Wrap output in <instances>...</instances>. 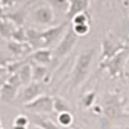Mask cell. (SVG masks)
Here are the masks:
<instances>
[{"instance_id":"1","label":"cell","mask_w":129,"mask_h":129,"mask_svg":"<svg viewBox=\"0 0 129 129\" xmlns=\"http://www.w3.org/2000/svg\"><path fill=\"white\" fill-rule=\"evenodd\" d=\"M94 54H95V48L90 47L88 49L83 50L76 57V61H75V64L72 67L71 75H70V80H69L70 92L79 88L80 85H83L84 81L87 80L89 71H90V66H92Z\"/></svg>"},{"instance_id":"2","label":"cell","mask_w":129,"mask_h":129,"mask_svg":"<svg viewBox=\"0 0 129 129\" xmlns=\"http://www.w3.org/2000/svg\"><path fill=\"white\" fill-rule=\"evenodd\" d=\"M124 105L125 101L119 95V93H105L103 95V107H102V114L103 117L107 119L110 123L120 119L125 116L124 112Z\"/></svg>"},{"instance_id":"3","label":"cell","mask_w":129,"mask_h":129,"mask_svg":"<svg viewBox=\"0 0 129 129\" xmlns=\"http://www.w3.org/2000/svg\"><path fill=\"white\" fill-rule=\"evenodd\" d=\"M128 58H129V44H125L124 49L117 52L111 58L105 59V61H100V69L106 70L107 74H109V76L112 78V79L121 78L123 71H124V66L126 64Z\"/></svg>"},{"instance_id":"4","label":"cell","mask_w":129,"mask_h":129,"mask_svg":"<svg viewBox=\"0 0 129 129\" xmlns=\"http://www.w3.org/2000/svg\"><path fill=\"white\" fill-rule=\"evenodd\" d=\"M76 41H78V36L74 32L72 27H67V30L64 31V34L59 39V43L54 48L53 56H54L57 59H62L64 57H67L72 52L74 47L76 45Z\"/></svg>"},{"instance_id":"5","label":"cell","mask_w":129,"mask_h":129,"mask_svg":"<svg viewBox=\"0 0 129 129\" xmlns=\"http://www.w3.org/2000/svg\"><path fill=\"white\" fill-rule=\"evenodd\" d=\"M43 92H44V85H43V83L31 81L30 84L23 85V88L21 90H18L17 97L13 102L19 105V106H23L31 101H34L36 97L43 94Z\"/></svg>"},{"instance_id":"6","label":"cell","mask_w":129,"mask_h":129,"mask_svg":"<svg viewBox=\"0 0 129 129\" xmlns=\"http://www.w3.org/2000/svg\"><path fill=\"white\" fill-rule=\"evenodd\" d=\"M22 107L30 114H38V115L50 114L53 112V97L48 94H40L34 101L23 105Z\"/></svg>"},{"instance_id":"7","label":"cell","mask_w":129,"mask_h":129,"mask_svg":"<svg viewBox=\"0 0 129 129\" xmlns=\"http://www.w3.org/2000/svg\"><path fill=\"white\" fill-rule=\"evenodd\" d=\"M69 26V21L66 22H62L57 26H52L48 27L44 31H40L41 35V43H43V48H49L53 43H56L58 39L62 38V35L64 34V31L67 30Z\"/></svg>"},{"instance_id":"8","label":"cell","mask_w":129,"mask_h":129,"mask_svg":"<svg viewBox=\"0 0 129 129\" xmlns=\"http://www.w3.org/2000/svg\"><path fill=\"white\" fill-rule=\"evenodd\" d=\"M125 47V43L121 41H117L115 40V38L111 36V34L106 35L102 40V44H101V57L100 61H105V59H109L112 56H115L117 52H120L121 49H124Z\"/></svg>"},{"instance_id":"9","label":"cell","mask_w":129,"mask_h":129,"mask_svg":"<svg viewBox=\"0 0 129 129\" xmlns=\"http://www.w3.org/2000/svg\"><path fill=\"white\" fill-rule=\"evenodd\" d=\"M54 9L50 5H40L32 12V19L34 22L41 26H50L54 22Z\"/></svg>"},{"instance_id":"10","label":"cell","mask_w":129,"mask_h":129,"mask_svg":"<svg viewBox=\"0 0 129 129\" xmlns=\"http://www.w3.org/2000/svg\"><path fill=\"white\" fill-rule=\"evenodd\" d=\"M31 62L38 63V64H43V66H47V64L53 62V52L49 48H41V49H36L31 52Z\"/></svg>"},{"instance_id":"11","label":"cell","mask_w":129,"mask_h":129,"mask_svg":"<svg viewBox=\"0 0 129 129\" xmlns=\"http://www.w3.org/2000/svg\"><path fill=\"white\" fill-rule=\"evenodd\" d=\"M89 8V0H69V5L66 10V18L67 21H71L74 16L78 13L85 12Z\"/></svg>"},{"instance_id":"12","label":"cell","mask_w":129,"mask_h":129,"mask_svg":"<svg viewBox=\"0 0 129 129\" xmlns=\"http://www.w3.org/2000/svg\"><path fill=\"white\" fill-rule=\"evenodd\" d=\"M18 93V88L13 87L8 83H3L0 84V101L4 102V103H12Z\"/></svg>"},{"instance_id":"13","label":"cell","mask_w":129,"mask_h":129,"mask_svg":"<svg viewBox=\"0 0 129 129\" xmlns=\"http://www.w3.org/2000/svg\"><path fill=\"white\" fill-rule=\"evenodd\" d=\"M28 119H30V123H32L35 126H39L41 129H62L58 124L53 123V120L48 119V117H43V115L31 114Z\"/></svg>"},{"instance_id":"14","label":"cell","mask_w":129,"mask_h":129,"mask_svg":"<svg viewBox=\"0 0 129 129\" xmlns=\"http://www.w3.org/2000/svg\"><path fill=\"white\" fill-rule=\"evenodd\" d=\"M8 50L16 57L27 56L28 53L32 52L31 47L27 44V43H18V41H14V40H10L8 43Z\"/></svg>"},{"instance_id":"15","label":"cell","mask_w":129,"mask_h":129,"mask_svg":"<svg viewBox=\"0 0 129 129\" xmlns=\"http://www.w3.org/2000/svg\"><path fill=\"white\" fill-rule=\"evenodd\" d=\"M31 64V71H32V81L36 83H41L43 80L47 81V76H48V67L43 66V64H38L30 61Z\"/></svg>"},{"instance_id":"16","label":"cell","mask_w":129,"mask_h":129,"mask_svg":"<svg viewBox=\"0 0 129 129\" xmlns=\"http://www.w3.org/2000/svg\"><path fill=\"white\" fill-rule=\"evenodd\" d=\"M26 16H27L26 9H19V10H17V12H13V13H9V14L3 16V18L10 21V22H12L16 27H22L23 23H25Z\"/></svg>"},{"instance_id":"17","label":"cell","mask_w":129,"mask_h":129,"mask_svg":"<svg viewBox=\"0 0 129 129\" xmlns=\"http://www.w3.org/2000/svg\"><path fill=\"white\" fill-rule=\"evenodd\" d=\"M17 74H18L19 80H21V83H22V85L30 84V83L32 81V71H31V64H30V62L26 63V64H23V66L17 71Z\"/></svg>"},{"instance_id":"18","label":"cell","mask_w":129,"mask_h":129,"mask_svg":"<svg viewBox=\"0 0 129 129\" xmlns=\"http://www.w3.org/2000/svg\"><path fill=\"white\" fill-rule=\"evenodd\" d=\"M16 26L8 19H0V35L4 39H10L12 36V32L14 31Z\"/></svg>"},{"instance_id":"19","label":"cell","mask_w":129,"mask_h":129,"mask_svg":"<svg viewBox=\"0 0 129 129\" xmlns=\"http://www.w3.org/2000/svg\"><path fill=\"white\" fill-rule=\"evenodd\" d=\"M53 111L57 114L70 111V105L67 103V101L64 98H62L59 95H56V97H53Z\"/></svg>"},{"instance_id":"20","label":"cell","mask_w":129,"mask_h":129,"mask_svg":"<svg viewBox=\"0 0 129 129\" xmlns=\"http://www.w3.org/2000/svg\"><path fill=\"white\" fill-rule=\"evenodd\" d=\"M57 123L62 128H70L74 124V115L70 111L59 112L58 116H57Z\"/></svg>"},{"instance_id":"21","label":"cell","mask_w":129,"mask_h":129,"mask_svg":"<svg viewBox=\"0 0 129 129\" xmlns=\"http://www.w3.org/2000/svg\"><path fill=\"white\" fill-rule=\"evenodd\" d=\"M95 98H97V92H94V90L87 92L81 97V106L84 109H90L95 102Z\"/></svg>"},{"instance_id":"22","label":"cell","mask_w":129,"mask_h":129,"mask_svg":"<svg viewBox=\"0 0 129 129\" xmlns=\"http://www.w3.org/2000/svg\"><path fill=\"white\" fill-rule=\"evenodd\" d=\"M74 32L76 34L78 38H81V36H87L90 31V25L89 23H80V25H72L71 26Z\"/></svg>"},{"instance_id":"23","label":"cell","mask_w":129,"mask_h":129,"mask_svg":"<svg viewBox=\"0 0 129 129\" xmlns=\"http://www.w3.org/2000/svg\"><path fill=\"white\" fill-rule=\"evenodd\" d=\"M10 39L14 40V41H18V43H26V40H27V38H26V28H23V27H16L14 31L12 32Z\"/></svg>"},{"instance_id":"24","label":"cell","mask_w":129,"mask_h":129,"mask_svg":"<svg viewBox=\"0 0 129 129\" xmlns=\"http://www.w3.org/2000/svg\"><path fill=\"white\" fill-rule=\"evenodd\" d=\"M72 25H80V23H90V16L89 13L85 10V12L78 13L76 16H74L71 19Z\"/></svg>"},{"instance_id":"25","label":"cell","mask_w":129,"mask_h":129,"mask_svg":"<svg viewBox=\"0 0 129 129\" xmlns=\"http://www.w3.org/2000/svg\"><path fill=\"white\" fill-rule=\"evenodd\" d=\"M5 83H8V84H10V85H13V87H16V88H18V89L22 87V83H21L19 76H18V74H17V72H14V74H9V76L5 79Z\"/></svg>"},{"instance_id":"26","label":"cell","mask_w":129,"mask_h":129,"mask_svg":"<svg viewBox=\"0 0 129 129\" xmlns=\"http://www.w3.org/2000/svg\"><path fill=\"white\" fill-rule=\"evenodd\" d=\"M28 124H30V119L26 115H17L13 121V125H19V126H28Z\"/></svg>"},{"instance_id":"27","label":"cell","mask_w":129,"mask_h":129,"mask_svg":"<svg viewBox=\"0 0 129 129\" xmlns=\"http://www.w3.org/2000/svg\"><path fill=\"white\" fill-rule=\"evenodd\" d=\"M123 41L125 44H129V18L126 19V22L124 23L123 27Z\"/></svg>"},{"instance_id":"28","label":"cell","mask_w":129,"mask_h":129,"mask_svg":"<svg viewBox=\"0 0 129 129\" xmlns=\"http://www.w3.org/2000/svg\"><path fill=\"white\" fill-rule=\"evenodd\" d=\"M64 3L69 4V0H53V4H54L56 7H58V8H62V5Z\"/></svg>"},{"instance_id":"29","label":"cell","mask_w":129,"mask_h":129,"mask_svg":"<svg viewBox=\"0 0 129 129\" xmlns=\"http://www.w3.org/2000/svg\"><path fill=\"white\" fill-rule=\"evenodd\" d=\"M7 72V69H5V66H0V78L3 76V75Z\"/></svg>"},{"instance_id":"30","label":"cell","mask_w":129,"mask_h":129,"mask_svg":"<svg viewBox=\"0 0 129 129\" xmlns=\"http://www.w3.org/2000/svg\"><path fill=\"white\" fill-rule=\"evenodd\" d=\"M13 129H27V126H19V125H13Z\"/></svg>"},{"instance_id":"31","label":"cell","mask_w":129,"mask_h":129,"mask_svg":"<svg viewBox=\"0 0 129 129\" xmlns=\"http://www.w3.org/2000/svg\"><path fill=\"white\" fill-rule=\"evenodd\" d=\"M123 4H124L125 7H128V5H129V0H123Z\"/></svg>"},{"instance_id":"32","label":"cell","mask_w":129,"mask_h":129,"mask_svg":"<svg viewBox=\"0 0 129 129\" xmlns=\"http://www.w3.org/2000/svg\"><path fill=\"white\" fill-rule=\"evenodd\" d=\"M2 17H3V8L0 7V18H2Z\"/></svg>"},{"instance_id":"33","label":"cell","mask_w":129,"mask_h":129,"mask_svg":"<svg viewBox=\"0 0 129 129\" xmlns=\"http://www.w3.org/2000/svg\"><path fill=\"white\" fill-rule=\"evenodd\" d=\"M3 128V124H2V120H0V129H2Z\"/></svg>"},{"instance_id":"34","label":"cell","mask_w":129,"mask_h":129,"mask_svg":"<svg viewBox=\"0 0 129 129\" xmlns=\"http://www.w3.org/2000/svg\"><path fill=\"white\" fill-rule=\"evenodd\" d=\"M74 129H81V128H79V126H74Z\"/></svg>"},{"instance_id":"35","label":"cell","mask_w":129,"mask_h":129,"mask_svg":"<svg viewBox=\"0 0 129 129\" xmlns=\"http://www.w3.org/2000/svg\"><path fill=\"white\" fill-rule=\"evenodd\" d=\"M126 64H128V67H129V58H128V61H126Z\"/></svg>"},{"instance_id":"36","label":"cell","mask_w":129,"mask_h":129,"mask_svg":"<svg viewBox=\"0 0 129 129\" xmlns=\"http://www.w3.org/2000/svg\"><path fill=\"white\" fill-rule=\"evenodd\" d=\"M35 129H41V128H39V126H36V128H35Z\"/></svg>"},{"instance_id":"37","label":"cell","mask_w":129,"mask_h":129,"mask_svg":"<svg viewBox=\"0 0 129 129\" xmlns=\"http://www.w3.org/2000/svg\"><path fill=\"white\" fill-rule=\"evenodd\" d=\"M0 102H2V101H0Z\"/></svg>"},{"instance_id":"38","label":"cell","mask_w":129,"mask_h":129,"mask_svg":"<svg viewBox=\"0 0 129 129\" xmlns=\"http://www.w3.org/2000/svg\"><path fill=\"white\" fill-rule=\"evenodd\" d=\"M2 129H3V128H2Z\"/></svg>"}]
</instances>
